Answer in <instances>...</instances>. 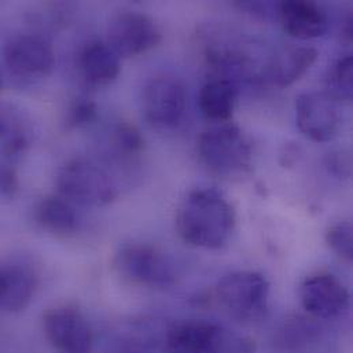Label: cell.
Returning <instances> with one entry per match:
<instances>
[{
    "label": "cell",
    "instance_id": "6da1fadb",
    "mask_svg": "<svg viewBox=\"0 0 353 353\" xmlns=\"http://www.w3.org/2000/svg\"><path fill=\"white\" fill-rule=\"evenodd\" d=\"M235 228V210L216 188L192 190L180 203L176 214L179 236L190 246L220 249Z\"/></svg>",
    "mask_w": 353,
    "mask_h": 353
},
{
    "label": "cell",
    "instance_id": "7a4b0ae2",
    "mask_svg": "<svg viewBox=\"0 0 353 353\" xmlns=\"http://www.w3.org/2000/svg\"><path fill=\"white\" fill-rule=\"evenodd\" d=\"M201 163L219 176H239L250 171L253 148L243 131L231 123L206 128L198 138Z\"/></svg>",
    "mask_w": 353,
    "mask_h": 353
},
{
    "label": "cell",
    "instance_id": "3957f363",
    "mask_svg": "<svg viewBox=\"0 0 353 353\" xmlns=\"http://www.w3.org/2000/svg\"><path fill=\"white\" fill-rule=\"evenodd\" d=\"M61 196L80 205L102 206L119 195L117 184L110 174L91 159L77 157L68 161L57 175Z\"/></svg>",
    "mask_w": 353,
    "mask_h": 353
},
{
    "label": "cell",
    "instance_id": "277c9868",
    "mask_svg": "<svg viewBox=\"0 0 353 353\" xmlns=\"http://www.w3.org/2000/svg\"><path fill=\"white\" fill-rule=\"evenodd\" d=\"M216 297L230 316L256 321L267 312L270 282L254 271L231 272L217 283Z\"/></svg>",
    "mask_w": 353,
    "mask_h": 353
},
{
    "label": "cell",
    "instance_id": "5b68a950",
    "mask_svg": "<svg viewBox=\"0 0 353 353\" xmlns=\"http://www.w3.org/2000/svg\"><path fill=\"white\" fill-rule=\"evenodd\" d=\"M114 268L131 283L164 289L174 285L175 268L168 256L145 243L123 246L114 257Z\"/></svg>",
    "mask_w": 353,
    "mask_h": 353
},
{
    "label": "cell",
    "instance_id": "8992f818",
    "mask_svg": "<svg viewBox=\"0 0 353 353\" xmlns=\"http://www.w3.org/2000/svg\"><path fill=\"white\" fill-rule=\"evenodd\" d=\"M161 41L157 23L145 12L121 11L108 25V44L120 58L142 55Z\"/></svg>",
    "mask_w": 353,
    "mask_h": 353
},
{
    "label": "cell",
    "instance_id": "52a82bcc",
    "mask_svg": "<svg viewBox=\"0 0 353 353\" xmlns=\"http://www.w3.org/2000/svg\"><path fill=\"white\" fill-rule=\"evenodd\" d=\"M3 59L8 72L19 80L47 77L55 63L51 44L33 33L11 36L3 48Z\"/></svg>",
    "mask_w": 353,
    "mask_h": 353
},
{
    "label": "cell",
    "instance_id": "ba28073f",
    "mask_svg": "<svg viewBox=\"0 0 353 353\" xmlns=\"http://www.w3.org/2000/svg\"><path fill=\"white\" fill-rule=\"evenodd\" d=\"M340 102L326 91L304 92L296 99V123L312 142L333 141L341 127Z\"/></svg>",
    "mask_w": 353,
    "mask_h": 353
},
{
    "label": "cell",
    "instance_id": "9c48e42d",
    "mask_svg": "<svg viewBox=\"0 0 353 353\" xmlns=\"http://www.w3.org/2000/svg\"><path fill=\"white\" fill-rule=\"evenodd\" d=\"M187 106L184 84L172 76L153 79L143 92V112L146 120L163 130L175 128L183 120Z\"/></svg>",
    "mask_w": 353,
    "mask_h": 353
},
{
    "label": "cell",
    "instance_id": "30bf717a",
    "mask_svg": "<svg viewBox=\"0 0 353 353\" xmlns=\"http://www.w3.org/2000/svg\"><path fill=\"white\" fill-rule=\"evenodd\" d=\"M43 321L46 337L57 351L61 353L91 352V330L76 308H52L44 315Z\"/></svg>",
    "mask_w": 353,
    "mask_h": 353
},
{
    "label": "cell",
    "instance_id": "8fae6325",
    "mask_svg": "<svg viewBox=\"0 0 353 353\" xmlns=\"http://www.w3.org/2000/svg\"><path fill=\"white\" fill-rule=\"evenodd\" d=\"M224 330L206 321H183L167 336V353H230Z\"/></svg>",
    "mask_w": 353,
    "mask_h": 353
},
{
    "label": "cell",
    "instance_id": "7c38bea8",
    "mask_svg": "<svg viewBox=\"0 0 353 353\" xmlns=\"http://www.w3.org/2000/svg\"><path fill=\"white\" fill-rule=\"evenodd\" d=\"M304 310L319 319H333L345 312L350 304L347 288L330 274L308 278L300 290Z\"/></svg>",
    "mask_w": 353,
    "mask_h": 353
},
{
    "label": "cell",
    "instance_id": "4fadbf2b",
    "mask_svg": "<svg viewBox=\"0 0 353 353\" xmlns=\"http://www.w3.org/2000/svg\"><path fill=\"white\" fill-rule=\"evenodd\" d=\"M33 138V123L28 112L15 102L0 101V159H19L32 146Z\"/></svg>",
    "mask_w": 353,
    "mask_h": 353
},
{
    "label": "cell",
    "instance_id": "5bb4252c",
    "mask_svg": "<svg viewBox=\"0 0 353 353\" xmlns=\"http://www.w3.org/2000/svg\"><path fill=\"white\" fill-rule=\"evenodd\" d=\"M316 59L318 50L314 47H283L271 57L259 80L276 88L289 87L299 81Z\"/></svg>",
    "mask_w": 353,
    "mask_h": 353
},
{
    "label": "cell",
    "instance_id": "9a60e30c",
    "mask_svg": "<svg viewBox=\"0 0 353 353\" xmlns=\"http://www.w3.org/2000/svg\"><path fill=\"white\" fill-rule=\"evenodd\" d=\"M278 18L283 30L300 40L322 37L329 29L327 14L314 1H282L278 4Z\"/></svg>",
    "mask_w": 353,
    "mask_h": 353
},
{
    "label": "cell",
    "instance_id": "2e32d148",
    "mask_svg": "<svg viewBox=\"0 0 353 353\" xmlns=\"http://www.w3.org/2000/svg\"><path fill=\"white\" fill-rule=\"evenodd\" d=\"M120 59L108 43L90 41L79 55L80 76L90 87H106L119 77L121 72Z\"/></svg>",
    "mask_w": 353,
    "mask_h": 353
},
{
    "label": "cell",
    "instance_id": "e0dca14e",
    "mask_svg": "<svg viewBox=\"0 0 353 353\" xmlns=\"http://www.w3.org/2000/svg\"><path fill=\"white\" fill-rule=\"evenodd\" d=\"M238 87L230 81L210 79L198 94V106L201 113L210 121L228 123L235 108Z\"/></svg>",
    "mask_w": 353,
    "mask_h": 353
},
{
    "label": "cell",
    "instance_id": "ac0fdd59",
    "mask_svg": "<svg viewBox=\"0 0 353 353\" xmlns=\"http://www.w3.org/2000/svg\"><path fill=\"white\" fill-rule=\"evenodd\" d=\"M37 221L57 234H70L77 228V213L66 198L50 195L40 201L36 209Z\"/></svg>",
    "mask_w": 353,
    "mask_h": 353
},
{
    "label": "cell",
    "instance_id": "d6986e66",
    "mask_svg": "<svg viewBox=\"0 0 353 353\" xmlns=\"http://www.w3.org/2000/svg\"><path fill=\"white\" fill-rule=\"evenodd\" d=\"M6 268V292L0 303L4 311L15 312L23 310L32 300L36 290L34 274L21 265H10Z\"/></svg>",
    "mask_w": 353,
    "mask_h": 353
},
{
    "label": "cell",
    "instance_id": "ffe728a7",
    "mask_svg": "<svg viewBox=\"0 0 353 353\" xmlns=\"http://www.w3.org/2000/svg\"><path fill=\"white\" fill-rule=\"evenodd\" d=\"M326 92L341 102H351L353 98V57L340 58L329 70Z\"/></svg>",
    "mask_w": 353,
    "mask_h": 353
},
{
    "label": "cell",
    "instance_id": "44dd1931",
    "mask_svg": "<svg viewBox=\"0 0 353 353\" xmlns=\"http://www.w3.org/2000/svg\"><path fill=\"white\" fill-rule=\"evenodd\" d=\"M110 142L114 152L124 157H135L145 149V138L141 131L128 123H120L114 127Z\"/></svg>",
    "mask_w": 353,
    "mask_h": 353
},
{
    "label": "cell",
    "instance_id": "7402d4cb",
    "mask_svg": "<svg viewBox=\"0 0 353 353\" xmlns=\"http://www.w3.org/2000/svg\"><path fill=\"white\" fill-rule=\"evenodd\" d=\"M329 248L343 260L351 263L353 257V228L350 221H339L326 232Z\"/></svg>",
    "mask_w": 353,
    "mask_h": 353
},
{
    "label": "cell",
    "instance_id": "603a6c76",
    "mask_svg": "<svg viewBox=\"0 0 353 353\" xmlns=\"http://www.w3.org/2000/svg\"><path fill=\"white\" fill-rule=\"evenodd\" d=\"M98 106L95 102L87 98L77 99L69 109L66 116V125L69 128H80L91 124L97 120Z\"/></svg>",
    "mask_w": 353,
    "mask_h": 353
},
{
    "label": "cell",
    "instance_id": "cb8c5ba5",
    "mask_svg": "<svg viewBox=\"0 0 353 353\" xmlns=\"http://www.w3.org/2000/svg\"><path fill=\"white\" fill-rule=\"evenodd\" d=\"M19 190V180L10 161L0 159V195L11 198Z\"/></svg>",
    "mask_w": 353,
    "mask_h": 353
},
{
    "label": "cell",
    "instance_id": "d4e9b609",
    "mask_svg": "<svg viewBox=\"0 0 353 353\" xmlns=\"http://www.w3.org/2000/svg\"><path fill=\"white\" fill-rule=\"evenodd\" d=\"M343 153L339 154H332V157H329V168L337 174V175H343V176H348L351 172V163H350V157L345 156L344 160H341Z\"/></svg>",
    "mask_w": 353,
    "mask_h": 353
},
{
    "label": "cell",
    "instance_id": "484cf974",
    "mask_svg": "<svg viewBox=\"0 0 353 353\" xmlns=\"http://www.w3.org/2000/svg\"><path fill=\"white\" fill-rule=\"evenodd\" d=\"M6 292V268L0 267V303L3 300Z\"/></svg>",
    "mask_w": 353,
    "mask_h": 353
},
{
    "label": "cell",
    "instance_id": "4316f807",
    "mask_svg": "<svg viewBox=\"0 0 353 353\" xmlns=\"http://www.w3.org/2000/svg\"><path fill=\"white\" fill-rule=\"evenodd\" d=\"M3 84H4V79H3V74H1V70H0V90L3 88Z\"/></svg>",
    "mask_w": 353,
    "mask_h": 353
},
{
    "label": "cell",
    "instance_id": "83f0119b",
    "mask_svg": "<svg viewBox=\"0 0 353 353\" xmlns=\"http://www.w3.org/2000/svg\"><path fill=\"white\" fill-rule=\"evenodd\" d=\"M109 353H134V352H130V351H113V352H109Z\"/></svg>",
    "mask_w": 353,
    "mask_h": 353
}]
</instances>
